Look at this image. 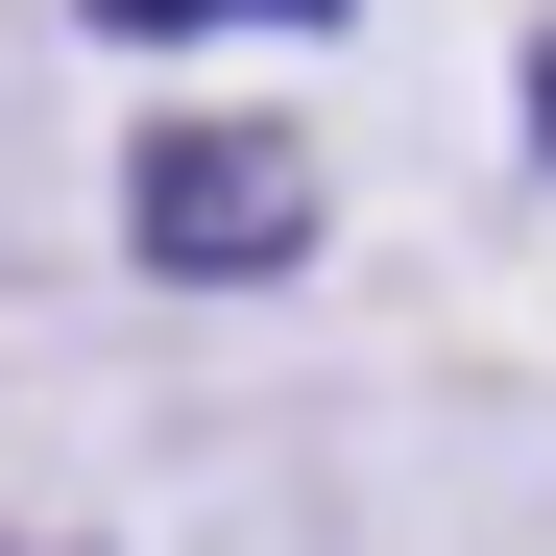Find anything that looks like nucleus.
<instances>
[{
    "mask_svg": "<svg viewBox=\"0 0 556 556\" xmlns=\"http://www.w3.org/2000/svg\"><path fill=\"white\" fill-rule=\"evenodd\" d=\"M122 242L169 291H291L315 266V146L291 122H146L122 146Z\"/></svg>",
    "mask_w": 556,
    "mask_h": 556,
    "instance_id": "1",
    "label": "nucleus"
},
{
    "mask_svg": "<svg viewBox=\"0 0 556 556\" xmlns=\"http://www.w3.org/2000/svg\"><path fill=\"white\" fill-rule=\"evenodd\" d=\"M98 25H315V0H98Z\"/></svg>",
    "mask_w": 556,
    "mask_h": 556,
    "instance_id": "2",
    "label": "nucleus"
},
{
    "mask_svg": "<svg viewBox=\"0 0 556 556\" xmlns=\"http://www.w3.org/2000/svg\"><path fill=\"white\" fill-rule=\"evenodd\" d=\"M508 122H532V169H556V25H532V73H508Z\"/></svg>",
    "mask_w": 556,
    "mask_h": 556,
    "instance_id": "3",
    "label": "nucleus"
}]
</instances>
